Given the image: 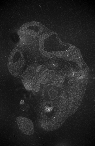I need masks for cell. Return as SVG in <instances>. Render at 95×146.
<instances>
[{"mask_svg": "<svg viewBox=\"0 0 95 146\" xmlns=\"http://www.w3.org/2000/svg\"><path fill=\"white\" fill-rule=\"evenodd\" d=\"M13 52L9 59L8 69L12 75L17 78H21L25 65L24 60L20 51L16 50Z\"/></svg>", "mask_w": 95, "mask_h": 146, "instance_id": "obj_1", "label": "cell"}, {"mask_svg": "<svg viewBox=\"0 0 95 146\" xmlns=\"http://www.w3.org/2000/svg\"><path fill=\"white\" fill-rule=\"evenodd\" d=\"M16 121L19 129L25 135H30L34 132L33 123L30 119L23 117H18L16 118Z\"/></svg>", "mask_w": 95, "mask_h": 146, "instance_id": "obj_2", "label": "cell"}]
</instances>
